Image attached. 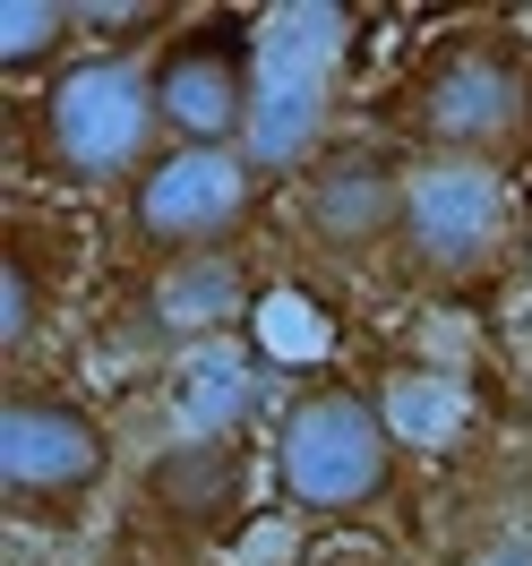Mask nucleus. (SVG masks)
Returning <instances> with one entry per match:
<instances>
[{
  "label": "nucleus",
  "mask_w": 532,
  "mask_h": 566,
  "mask_svg": "<svg viewBox=\"0 0 532 566\" xmlns=\"http://www.w3.org/2000/svg\"><path fill=\"white\" fill-rule=\"evenodd\" d=\"M43 326H52V258L35 249V232L9 223V241H0V344H9V360L35 353Z\"/></svg>",
  "instance_id": "nucleus-15"
},
{
  "label": "nucleus",
  "mask_w": 532,
  "mask_h": 566,
  "mask_svg": "<svg viewBox=\"0 0 532 566\" xmlns=\"http://www.w3.org/2000/svg\"><path fill=\"white\" fill-rule=\"evenodd\" d=\"M267 172L241 146H164L129 189H121V241L138 266H180V258H232L258 223Z\"/></svg>",
  "instance_id": "nucleus-5"
},
{
  "label": "nucleus",
  "mask_w": 532,
  "mask_h": 566,
  "mask_svg": "<svg viewBox=\"0 0 532 566\" xmlns=\"http://www.w3.org/2000/svg\"><path fill=\"white\" fill-rule=\"evenodd\" d=\"M481 566H532V541H498V549H490Z\"/></svg>",
  "instance_id": "nucleus-16"
},
{
  "label": "nucleus",
  "mask_w": 532,
  "mask_h": 566,
  "mask_svg": "<svg viewBox=\"0 0 532 566\" xmlns=\"http://www.w3.org/2000/svg\"><path fill=\"white\" fill-rule=\"evenodd\" d=\"M27 146L52 180L70 189H129V180L164 155V120H155V86H146V52H77L27 112Z\"/></svg>",
  "instance_id": "nucleus-2"
},
{
  "label": "nucleus",
  "mask_w": 532,
  "mask_h": 566,
  "mask_svg": "<svg viewBox=\"0 0 532 566\" xmlns=\"http://www.w3.org/2000/svg\"><path fill=\"white\" fill-rule=\"evenodd\" d=\"M404 481V447H395L387 412L369 387H310L284 403L275 421V490L319 515V524H361L378 515Z\"/></svg>",
  "instance_id": "nucleus-4"
},
{
  "label": "nucleus",
  "mask_w": 532,
  "mask_h": 566,
  "mask_svg": "<svg viewBox=\"0 0 532 566\" xmlns=\"http://www.w3.org/2000/svg\"><path fill=\"white\" fill-rule=\"evenodd\" d=\"M249 292L232 258H180V266H138V292H129V344L146 353H223V335L249 326Z\"/></svg>",
  "instance_id": "nucleus-9"
},
{
  "label": "nucleus",
  "mask_w": 532,
  "mask_h": 566,
  "mask_svg": "<svg viewBox=\"0 0 532 566\" xmlns=\"http://www.w3.org/2000/svg\"><path fill=\"white\" fill-rule=\"evenodd\" d=\"M369 403L387 412L395 447H447V438L463 429V395H456V378H438V369H413V360H395L387 378L369 387Z\"/></svg>",
  "instance_id": "nucleus-14"
},
{
  "label": "nucleus",
  "mask_w": 532,
  "mask_h": 566,
  "mask_svg": "<svg viewBox=\"0 0 532 566\" xmlns=\"http://www.w3.org/2000/svg\"><path fill=\"white\" fill-rule=\"evenodd\" d=\"M95 18L86 9H70V0H9L0 9V70L9 77H52L77 61V35H86Z\"/></svg>",
  "instance_id": "nucleus-12"
},
{
  "label": "nucleus",
  "mask_w": 532,
  "mask_h": 566,
  "mask_svg": "<svg viewBox=\"0 0 532 566\" xmlns=\"http://www.w3.org/2000/svg\"><path fill=\"white\" fill-rule=\"evenodd\" d=\"M249 344H258V360H275V369H319L326 353H335V318H326L310 292H292V283H267L258 301H249Z\"/></svg>",
  "instance_id": "nucleus-13"
},
{
  "label": "nucleus",
  "mask_w": 532,
  "mask_h": 566,
  "mask_svg": "<svg viewBox=\"0 0 532 566\" xmlns=\"http://www.w3.org/2000/svg\"><path fill=\"white\" fill-rule=\"evenodd\" d=\"M319 566H387V558H361V549H335V558H319Z\"/></svg>",
  "instance_id": "nucleus-17"
},
{
  "label": "nucleus",
  "mask_w": 532,
  "mask_h": 566,
  "mask_svg": "<svg viewBox=\"0 0 532 566\" xmlns=\"http://www.w3.org/2000/svg\"><path fill=\"white\" fill-rule=\"evenodd\" d=\"M326 61L319 52H267L258 43V104H249V138L241 155L258 172H310L326 155Z\"/></svg>",
  "instance_id": "nucleus-11"
},
{
  "label": "nucleus",
  "mask_w": 532,
  "mask_h": 566,
  "mask_svg": "<svg viewBox=\"0 0 532 566\" xmlns=\"http://www.w3.org/2000/svg\"><path fill=\"white\" fill-rule=\"evenodd\" d=\"M404 189H413V164L378 138H335L301 172V223L326 258H369V249H395L404 232Z\"/></svg>",
  "instance_id": "nucleus-8"
},
{
  "label": "nucleus",
  "mask_w": 532,
  "mask_h": 566,
  "mask_svg": "<svg viewBox=\"0 0 532 566\" xmlns=\"http://www.w3.org/2000/svg\"><path fill=\"white\" fill-rule=\"evenodd\" d=\"M146 86H155L164 146H241L258 104V27L241 18L180 27L173 43L146 52Z\"/></svg>",
  "instance_id": "nucleus-7"
},
{
  "label": "nucleus",
  "mask_w": 532,
  "mask_h": 566,
  "mask_svg": "<svg viewBox=\"0 0 532 566\" xmlns=\"http://www.w3.org/2000/svg\"><path fill=\"white\" fill-rule=\"evenodd\" d=\"M515 189L490 164H413V189H404V232H395V258L404 275L429 283V292H472V283L507 275L515 258Z\"/></svg>",
  "instance_id": "nucleus-6"
},
{
  "label": "nucleus",
  "mask_w": 532,
  "mask_h": 566,
  "mask_svg": "<svg viewBox=\"0 0 532 566\" xmlns=\"http://www.w3.org/2000/svg\"><path fill=\"white\" fill-rule=\"evenodd\" d=\"M249 497V455L241 438H189L180 429L173 447H155L138 463V515L173 541H215V532L241 515Z\"/></svg>",
  "instance_id": "nucleus-10"
},
{
  "label": "nucleus",
  "mask_w": 532,
  "mask_h": 566,
  "mask_svg": "<svg viewBox=\"0 0 532 566\" xmlns=\"http://www.w3.org/2000/svg\"><path fill=\"white\" fill-rule=\"evenodd\" d=\"M387 120L413 138V164H490V172H507L532 146V61L490 27H456L404 70Z\"/></svg>",
  "instance_id": "nucleus-1"
},
{
  "label": "nucleus",
  "mask_w": 532,
  "mask_h": 566,
  "mask_svg": "<svg viewBox=\"0 0 532 566\" xmlns=\"http://www.w3.org/2000/svg\"><path fill=\"white\" fill-rule=\"evenodd\" d=\"M112 472H121V438L95 403H77L61 387H18L0 403V506L18 524L70 532L104 506Z\"/></svg>",
  "instance_id": "nucleus-3"
}]
</instances>
